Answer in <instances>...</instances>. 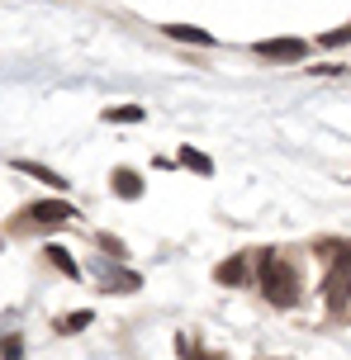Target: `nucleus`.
Wrapping results in <instances>:
<instances>
[{"label":"nucleus","mask_w":351,"mask_h":360,"mask_svg":"<svg viewBox=\"0 0 351 360\" xmlns=\"http://www.w3.org/2000/svg\"><path fill=\"white\" fill-rule=\"evenodd\" d=\"M81 327H91V313L81 308V313H67L62 323H57V332H81Z\"/></svg>","instance_id":"nucleus-12"},{"label":"nucleus","mask_w":351,"mask_h":360,"mask_svg":"<svg viewBox=\"0 0 351 360\" xmlns=\"http://www.w3.org/2000/svg\"><path fill=\"white\" fill-rule=\"evenodd\" d=\"M337 43H351V29H337V34L323 38V48H337Z\"/></svg>","instance_id":"nucleus-14"},{"label":"nucleus","mask_w":351,"mask_h":360,"mask_svg":"<svg viewBox=\"0 0 351 360\" xmlns=\"http://www.w3.org/2000/svg\"><path fill=\"white\" fill-rule=\"evenodd\" d=\"M114 195L119 199H138L143 195V176L129 171V166H119V171H114Z\"/></svg>","instance_id":"nucleus-6"},{"label":"nucleus","mask_w":351,"mask_h":360,"mask_svg":"<svg viewBox=\"0 0 351 360\" xmlns=\"http://www.w3.org/2000/svg\"><path fill=\"white\" fill-rule=\"evenodd\" d=\"M0 356H5V360H24V346H19V342H15V337H10V342L0 346Z\"/></svg>","instance_id":"nucleus-13"},{"label":"nucleus","mask_w":351,"mask_h":360,"mask_svg":"<svg viewBox=\"0 0 351 360\" xmlns=\"http://www.w3.org/2000/svg\"><path fill=\"white\" fill-rule=\"evenodd\" d=\"M43 256H48V261H53V266L62 270V275H72V280H76V275H81V266H76V261H72V252H67V247H48V252H43Z\"/></svg>","instance_id":"nucleus-10"},{"label":"nucleus","mask_w":351,"mask_h":360,"mask_svg":"<svg viewBox=\"0 0 351 360\" xmlns=\"http://www.w3.org/2000/svg\"><path fill=\"white\" fill-rule=\"evenodd\" d=\"M15 171H24V176L43 180L48 190H67V185H72V180H62V176H57V171H48V166H38V162H24V157H19V162H15Z\"/></svg>","instance_id":"nucleus-5"},{"label":"nucleus","mask_w":351,"mask_h":360,"mask_svg":"<svg viewBox=\"0 0 351 360\" xmlns=\"http://www.w3.org/2000/svg\"><path fill=\"white\" fill-rule=\"evenodd\" d=\"M181 166H190L195 176H214V162L204 152H195V147H181Z\"/></svg>","instance_id":"nucleus-9"},{"label":"nucleus","mask_w":351,"mask_h":360,"mask_svg":"<svg viewBox=\"0 0 351 360\" xmlns=\"http://www.w3.org/2000/svg\"><path fill=\"white\" fill-rule=\"evenodd\" d=\"M261 294L276 308H295L299 304V275L280 256H261Z\"/></svg>","instance_id":"nucleus-1"},{"label":"nucleus","mask_w":351,"mask_h":360,"mask_svg":"<svg viewBox=\"0 0 351 360\" xmlns=\"http://www.w3.org/2000/svg\"><path fill=\"white\" fill-rule=\"evenodd\" d=\"M171 38H181V43H195V48H209L214 43V34H204V29H195V24H167Z\"/></svg>","instance_id":"nucleus-8"},{"label":"nucleus","mask_w":351,"mask_h":360,"mask_svg":"<svg viewBox=\"0 0 351 360\" xmlns=\"http://www.w3.org/2000/svg\"><path fill=\"white\" fill-rule=\"evenodd\" d=\"M247 266H252V256H233V261H223V266L214 270V280H219V285H242V280H247Z\"/></svg>","instance_id":"nucleus-7"},{"label":"nucleus","mask_w":351,"mask_h":360,"mask_svg":"<svg viewBox=\"0 0 351 360\" xmlns=\"http://www.w3.org/2000/svg\"><path fill=\"white\" fill-rule=\"evenodd\" d=\"M105 119L110 124H143L148 114H143V105H119V109H105Z\"/></svg>","instance_id":"nucleus-11"},{"label":"nucleus","mask_w":351,"mask_h":360,"mask_svg":"<svg viewBox=\"0 0 351 360\" xmlns=\"http://www.w3.org/2000/svg\"><path fill=\"white\" fill-rule=\"evenodd\" d=\"M19 218H24V228H34V233H53V228H62V223H72L76 209L62 204V199H38V204H29Z\"/></svg>","instance_id":"nucleus-2"},{"label":"nucleus","mask_w":351,"mask_h":360,"mask_svg":"<svg viewBox=\"0 0 351 360\" xmlns=\"http://www.w3.org/2000/svg\"><path fill=\"white\" fill-rule=\"evenodd\" d=\"M252 53L266 57V62H299V57L309 53V43H304V38H266V43L252 48Z\"/></svg>","instance_id":"nucleus-4"},{"label":"nucleus","mask_w":351,"mask_h":360,"mask_svg":"<svg viewBox=\"0 0 351 360\" xmlns=\"http://www.w3.org/2000/svg\"><path fill=\"white\" fill-rule=\"evenodd\" d=\"M323 304L333 308V313H342L351 304V252L337 256L333 266H328V275H323Z\"/></svg>","instance_id":"nucleus-3"}]
</instances>
